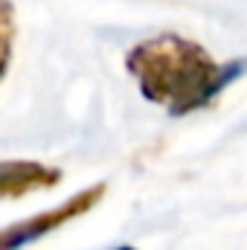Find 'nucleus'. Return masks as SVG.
I'll list each match as a JSON object with an SVG mask.
<instances>
[{"label":"nucleus","mask_w":247,"mask_h":250,"mask_svg":"<svg viewBox=\"0 0 247 250\" xmlns=\"http://www.w3.org/2000/svg\"><path fill=\"white\" fill-rule=\"evenodd\" d=\"M125 67L151 105L166 108L172 117H186L206 108L227 84L242 79L247 73V59L215 62L201 44L163 32L131 47Z\"/></svg>","instance_id":"obj_1"},{"label":"nucleus","mask_w":247,"mask_h":250,"mask_svg":"<svg viewBox=\"0 0 247 250\" xmlns=\"http://www.w3.org/2000/svg\"><path fill=\"white\" fill-rule=\"evenodd\" d=\"M105 189H108L105 184L87 187V189H82L79 195H73L70 201H64V204L47 209V212H38V215H32V218H26L21 224L6 227L0 233V250H18L23 245H29V242H35V239H41V236H47L50 230L62 227L64 221H73L76 215H84L90 207H96L102 201Z\"/></svg>","instance_id":"obj_2"},{"label":"nucleus","mask_w":247,"mask_h":250,"mask_svg":"<svg viewBox=\"0 0 247 250\" xmlns=\"http://www.w3.org/2000/svg\"><path fill=\"white\" fill-rule=\"evenodd\" d=\"M62 181L56 166L35 160H0V198H23L38 189H53Z\"/></svg>","instance_id":"obj_3"},{"label":"nucleus","mask_w":247,"mask_h":250,"mask_svg":"<svg viewBox=\"0 0 247 250\" xmlns=\"http://www.w3.org/2000/svg\"><path fill=\"white\" fill-rule=\"evenodd\" d=\"M12 38H15V9L9 0H0V79L12 59Z\"/></svg>","instance_id":"obj_4"},{"label":"nucleus","mask_w":247,"mask_h":250,"mask_svg":"<svg viewBox=\"0 0 247 250\" xmlns=\"http://www.w3.org/2000/svg\"><path fill=\"white\" fill-rule=\"evenodd\" d=\"M114 250H137V248H131V245H120V248H114Z\"/></svg>","instance_id":"obj_5"}]
</instances>
